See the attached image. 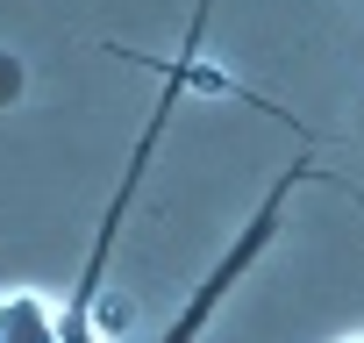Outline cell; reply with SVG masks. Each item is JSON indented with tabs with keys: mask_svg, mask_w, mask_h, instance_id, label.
I'll use <instances>...</instances> for the list:
<instances>
[{
	"mask_svg": "<svg viewBox=\"0 0 364 343\" xmlns=\"http://www.w3.org/2000/svg\"><path fill=\"white\" fill-rule=\"evenodd\" d=\"M357 343H364V336H357Z\"/></svg>",
	"mask_w": 364,
	"mask_h": 343,
	"instance_id": "obj_2",
	"label": "cell"
},
{
	"mask_svg": "<svg viewBox=\"0 0 364 343\" xmlns=\"http://www.w3.org/2000/svg\"><path fill=\"white\" fill-rule=\"evenodd\" d=\"M0 343H65L50 300L36 293H0Z\"/></svg>",
	"mask_w": 364,
	"mask_h": 343,
	"instance_id": "obj_1",
	"label": "cell"
}]
</instances>
